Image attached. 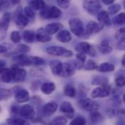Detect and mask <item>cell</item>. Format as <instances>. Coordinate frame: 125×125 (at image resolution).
Instances as JSON below:
<instances>
[{"label":"cell","instance_id":"6f0895ef","mask_svg":"<svg viewBox=\"0 0 125 125\" xmlns=\"http://www.w3.org/2000/svg\"><path fill=\"white\" fill-rule=\"evenodd\" d=\"M122 100H123V102L125 103V93L123 94V96H122Z\"/></svg>","mask_w":125,"mask_h":125},{"label":"cell","instance_id":"8992f818","mask_svg":"<svg viewBox=\"0 0 125 125\" xmlns=\"http://www.w3.org/2000/svg\"><path fill=\"white\" fill-rule=\"evenodd\" d=\"M12 73V80L15 82H21L25 80L26 76V71L21 68L18 65H15L11 68Z\"/></svg>","mask_w":125,"mask_h":125},{"label":"cell","instance_id":"ac0fdd59","mask_svg":"<svg viewBox=\"0 0 125 125\" xmlns=\"http://www.w3.org/2000/svg\"><path fill=\"white\" fill-rule=\"evenodd\" d=\"M75 73V67L73 65L68 63V62H65L62 63V69L61 76V77H69L71 76L74 74Z\"/></svg>","mask_w":125,"mask_h":125},{"label":"cell","instance_id":"bcb514c9","mask_svg":"<svg viewBox=\"0 0 125 125\" xmlns=\"http://www.w3.org/2000/svg\"><path fill=\"white\" fill-rule=\"evenodd\" d=\"M10 96V91L6 89H0V99H7Z\"/></svg>","mask_w":125,"mask_h":125},{"label":"cell","instance_id":"8fae6325","mask_svg":"<svg viewBox=\"0 0 125 125\" xmlns=\"http://www.w3.org/2000/svg\"><path fill=\"white\" fill-rule=\"evenodd\" d=\"M15 22L16 26L19 29H23L28 26L29 23V19L26 16L25 14H23L22 12L20 10V11H17Z\"/></svg>","mask_w":125,"mask_h":125},{"label":"cell","instance_id":"f6af8a7d","mask_svg":"<svg viewBox=\"0 0 125 125\" xmlns=\"http://www.w3.org/2000/svg\"><path fill=\"white\" fill-rule=\"evenodd\" d=\"M86 55H86L85 53H84V52H78V53H77L76 55V61H79V62L84 63V62L86 61V58H87Z\"/></svg>","mask_w":125,"mask_h":125},{"label":"cell","instance_id":"9a60e30c","mask_svg":"<svg viewBox=\"0 0 125 125\" xmlns=\"http://www.w3.org/2000/svg\"><path fill=\"white\" fill-rule=\"evenodd\" d=\"M97 19L103 26H109L111 24V21L109 14L105 10H102L97 14Z\"/></svg>","mask_w":125,"mask_h":125},{"label":"cell","instance_id":"7c38bea8","mask_svg":"<svg viewBox=\"0 0 125 125\" xmlns=\"http://www.w3.org/2000/svg\"><path fill=\"white\" fill-rule=\"evenodd\" d=\"M60 111L63 113L65 115V116L68 117V119H72L74 116V114H75L74 108L72 104L68 101L62 102L60 107Z\"/></svg>","mask_w":125,"mask_h":125},{"label":"cell","instance_id":"5bb4252c","mask_svg":"<svg viewBox=\"0 0 125 125\" xmlns=\"http://www.w3.org/2000/svg\"><path fill=\"white\" fill-rule=\"evenodd\" d=\"M15 99L19 103H26L30 100V94L26 90H19L15 94Z\"/></svg>","mask_w":125,"mask_h":125},{"label":"cell","instance_id":"c3c4849f","mask_svg":"<svg viewBox=\"0 0 125 125\" xmlns=\"http://www.w3.org/2000/svg\"><path fill=\"white\" fill-rule=\"evenodd\" d=\"M19 110H20V106L18 105H12L11 108V112L15 115L19 114Z\"/></svg>","mask_w":125,"mask_h":125},{"label":"cell","instance_id":"5b68a950","mask_svg":"<svg viewBox=\"0 0 125 125\" xmlns=\"http://www.w3.org/2000/svg\"><path fill=\"white\" fill-rule=\"evenodd\" d=\"M79 105L83 110L89 112L97 111V109L99 108V103L97 101L90 98H84L80 100L79 101Z\"/></svg>","mask_w":125,"mask_h":125},{"label":"cell","instance_id":"ffe728a7","mask_svg":"<svg viewBox=\"0 0 125 125\" xmlns=\"http://www.w3.org/2000/svg\"><path fill=\"white\" fill-rule=\"evenodd\" d=\"M97 50L99 52L103 55H107L111 52L112 51V47L110 44V42L108 39H103L98 45H97Z\"/></svg>","mask_w":125,"mask_h":125},{"label":"cell","instance_id":"1f68e13d","mask_svg":"<svg viewBox=\"0 0 125 125\" xmlns=\"http://www.w3.org/2000/svg\"><path fill=\"white\" fill-rule=\"evenodd\" d=\"M63 93L65 96L73 98L76 94V88L74 87V86H73L71 84H67L65 86V87L63 89Z\"/></svg>","mask_w":125,"mask_h":125},{"label":"cell","instance_id":"9c48e42d","mask_svg":"<svg viewBox=\"0 0 125 125\" xmlns=\"http://www.w3.org/2000/svg\"><path fill=\"white\" fill-rule=\"evenodd\" d=\"M35 111L29 104H25L20 107L19 116L26 119H32L35 116Z\"/></svg>","mask_w":125,"mask_h":125},{"label":"cell","instance_id":"7a4b0ae2","mask_svg":"<svg viewBox=\"0 0 125 125\" xmlns=\"http://www.w3.org/2000/svg\"><path fill=\"white\" fill-rule=\"evenodd\" d=\"M68 25L71 31L76 36L80 37L84 33L83 22L78 18H72L68 21Z\"/></svg>","mask_w":125,"mask_h":125},{"label":"cell","instance_id":"7dc6e473","mask_svg":"<svg viewBox=\"0 0 125 125\" xmlns=\"http://www.w3.org/2000/svg\"><path fill=\"white\" fill-rule=\"evenodd\" d=\"M116 49L119 50H125V39L119 41L116 46Z\"/></svg>","mask_w":125,"mask_h":125},{"label":"cell","instance_id":"e575fe53","mask_svg":"<svg viewBox=\"0 0 125 125\" xmlns=\"http://www.w3.org/2000/svg\"><path fill=\"white\" fill-rule=\"evenodd\" d=\"M68 123V121L65 117L62 116H58L55 117L51 122L50 123V125H66Z\"/></svg>","mask_w":125,"mask_h":125},{"label":"cell","instance_id":"484cf974","mask_svg":"<svg viewBox=\"0 0 125 125\" xmlns=\"http://www.w3.org/2000/svg\"><path fill=\"white\" fill-rule=\"evenodd\" d=\"M115 70V65L110 62H102L101 64L98 65L97 68V71L101 73H106V72H111Z\"/></svg>","mask_w":125,"mask_h":125},{"label":"cell","instance_id":"f546056e","mask_svg":"<svg viewBox=\"0 0 125 125\" xmlns=\"http://www.w3.org/2000/svg\"><path fill=\"white\" fill-rule=\"evenodd\" d=\"M6 122L9 125H29L28 122L18 117H10Z\"/></svg>","mask_w":125,"mask_h":125},{"label":"cell","instance_id":"91938a15","mask_svg":"<svg viewBox=\"0 0 125 125\" xmlns=\"http://www.w3.org/2000/svg\"><path fill=\"white\" fill-rule=\"evenodd\" d=\"M0 82H1V78H0Z\"/></svg>","mask_w":125,"mask_h":125},{"label":"cell","instance_id":"4316f807","mask_svg":"<svg viewBox=\"0 0 125 125\" xmlns=\"http://www.w3.org/2000/svg\"><path fill=\"white\" fill-rule=\"evenodd\" d=\"M22 39L28 44H31L36 40V33L31 30H26L22 33Z\"/></svg>","mask_w":125,"mask_h":125},{"label":"cell","instance_id":"b9f144b4","mask_svg":"<svg viewBox=\"0 0 125 125\" xmlns=\"http://www.w3.org/2000/svg\"><path fill=\"white\" fill-rule=\"evenodd\" d=\"M115 84L119 87H123L125 86V76H118L115 78Z\"/></svg>","mask_w":125,"mask_h":125},{"label":"cell","instance_id":"ee69618b","mask_svg":"<svg viewBox=\"0 0 125 125\" xmlns=\"http://www.w3.org/2000/svg\"><path fill=\"white\" fill-rule=\"evenodd\" d=\"M71 0H56L58 6L62 9H67L71 4Z\"/></svg>","mask_w":125,"mask_h":125},{"label":"cell","instance_id":"681fc988","mask_svg":"<svg viewBox=\"0 0 125 125\" xmlns=\"http://www.w3.org/2000/svg\"><path fill=\"white\" fill-rule=\"evenodd\" d=\"M115 125H125V119L122 118V117L119 118V119L116 121Z\"/></svg>","mask_w":125,"mask_h":125},{"label":"cell","instance_id":"d6a6232c","mask_svg":"<svg viewBox=\"0 0 125 125\" xmlns=\"http://www.w3.org/2000/svg\"><path fill=\"white\" fill-rule=\"evenodd\" d=\"M112 23L116 26L125 25V12H121L112 19Z\"/></svg>","mask_w":125,"mask_h":125},{"label":"cell","instance_id":"d590c367","mask_svg":"<svg viewBox=\"0 0 125 125\" xmlns=\"http://www.w3.org/2000/svg\"><path fill=\"white\" fill-rule=\"evenodd\" d=\"M22 39V34L21 33V32L18 31H13L11 32L10 33V40L15 43V44H18L19 42H21Z\"/></svg>","mask_w":125,"mask_h":125},{"label":"cell","instance_id":"f907efd6","mask_svg":"<svg viewBox=\"0 0 125 125\" xmlns=\"http://www.w3.org/2000/svg\"><path fill=\"white\" fill-rule=\"evenodd\" d=\"M102 1L105 5H111L115 1V0H102Z\"/></svg>","mask_w":125,"mask_h":125},{"label":"cell","instance_id":"816d5d0a","mask_svg":"<svg viewBox=\"0 0 125 125\" xmlns=\"http://www.w3.org/2000/svg\"><path fill=\"white\" fill-rule=\"evenodd\" d=\"M19 2H20L19 0H7V3H8V4H11L12 5L18 4Z\"/></svg>","mask_w":125,"mask_h":125},{"label":"cell","instance_id":"f35d334b","mask_svg":"<svg viewBox=\"0 0 125 125\" xmlns=\"http://www.w3.org/2000/svg\"><path fill=\"white\" fill-rule=\"evenodd\" d=\"M114 37L118 42L125 39V26L118 29L115 33Z\"/></svg>","mask_w":125,"mask_h":125},{"label":"cell","instance_id":"74e56055","mask_svg":"<svg viewBox=\"0 0 125 125\" xmlns=\"http://www.w3.org/2000/svg\"><path fill=\"white\" fill-rule=\"evenodd\" d=\"M31 65H43L45 64V61L38 56H29Z\"/></svg>","mask_w":125,"mask_h":125},{"label":"cell","instance_id":"9f6ffc18","mask_svg":"<svg viewBox=\"0 0 125 125\" xmlns=\"http://www.w3.org/2000/svg\"><path fill=\"white\" fill-rule=\"evenodd\" d=\"M122 65L125 68V55L123 56V58H122Z\"/></svg>","mask_w":125,"mask_h":125},{"label":"cell","instance_id":"52a82bcc","mask_svg":"<svg viewBox=\"0 0 125 125\" xmlns=\"http://www.w3.org/2000/svg\"><path fill=\"white\" fill-rule=\"evenodd\" d=\"M76 50L77 52H84L91 57H94L96 55V51L93 46L87 42H82L79 43L76 47Z\"/></svg>","mask_w":125,"mask_h":125},{"label":"cell","instance_id":"8d00e7d4","mask_svg":"<svg viewBox=\"0 0 125 125\" xmlns=\"http://www.w3.org/2000/svg\"><path fill=\"white\" fill-rule=\"evenodd\" d=\"M121 8L122 7L119 4H112L108 8V13L111 15H114L121 10Z\"/></svg>","mask_w":125,"mask_h":125},{"label":"cell","instance_id":"f1b7e54d","mask_svg":"<svg viewBox=\"0 0 125 125\" xmlns=\"http://www.w3.org/2000/svg\"><path fill=\"white\" fill-rule=\"evenodd\" d=\"M30 7L34 10H42L46 7V3L44 0H31Z\"/></svg>","mask_w":125,"mask_h":125},{"label":"cell","instance_id":"db71d44e","mask_svg":"<svg viewBox=\"0 0 125 125\" xmlns=\"http://www.w3.org/2000/svg\"><path fill=\"white\" fill-rule=\"evenodd\" d=\"M5 65H6V62H5V61L0 60V71H1L3 68H5Z\"/></svg>","mask_w":125,"mask_h":125},{"label":"cell","instance_id":"4fadbf2b","mask_svg":"<svg viewBox=\"0 0 125 125\" xmlns=\"http://www.w3.org/2000/svg\"><path fill=\"white\" fill-rule=\"evenodd\" d=\"M36 40L42 43H46L52 40V36L46 31L44 28H40L36 33Z\"/></svg>","mask_w":125,"mask_h":125},{"label":"cell","instance_id":"83f0119b","mask_svg":"<svg viewBox=\"0 0 125 125\" xmlns=\"http://www.w3.org/2000/svg\"><path fill=\"white\" fill-rule=\"evenodd\" d=\"M55 90V84L53 82H46L41 86V91L44 94H50Z\"/></svg>","mask_w":125,"mask_h":125},{"label":"cell","instance_id":"44dd1931","mask_svg":"<svg viewBox=\"0 0 125 125\" xmlns=\"http://www.w3.org/2000/svg\"><path fill=\"white\" fill-rule=\"evenodd\" d=\"M11 21V15L10 12H5L0 20V30L5 33L8 30Z\"/></svg>","mask_w":125,"mask_h":125},{"label":"cell","instance_id":"7402d4cb","mask_svg":"<svg viewBox=\"0 0 125 125\" xmlns=\"http://www.w3.org/2000/svg\"><path fill=\"white\" fill-rule=\"evenodd\" d=\"M0 78L1 81L4 83H10L12 80V73L11 68H4L0 71Z\"/></svg>","mask_w":125,"mask_h":125},{"label":"cell","instance_id":"7bdbcfd3","mask_svg":"<svg viewBox=\"0 0 125 125\" xmlns=\"http://www.w3.org/2000/svg\"><path fill=\"white\" fill-rule=\"evenodd\" d=\"M17 50L18 52H21V54H24L26 52H28L30 51V47L26 45V44H19L17 47Z\"/></svg>","mask_w":125,"mask_h":125},{"label":"cell","instance_id":"6da1fadb","mask_svg":"<svg viewBox=\"0 0 125 125\" xmlns=\"http://www.w3.org/2000/svg\"><path fill=\"white\" fill-rule=\"evenodd\" d=\"M39 15L42 18L46 20L56 19L59 18L62 15V11L55 6H52L50 7H45L40 11Z\"/></svg>","mask_w":125,"mask_h":125},{"label":"cell","instance_id":"60d3db41","mask_svg":"<svg viewBox=\"0 0 125 125\" xmlns=\"http://www.w3.org/2000/svg\"><path fill=\"white\" fill-rule=\"evenodd\" d=\"M24 14L26 15V16L29 19H33L35 17V12L34 10L30 6H26L24 8Z\"/></svg>","mask_w":125,"mask_h":125},{"label":"cell","instance_id":"cb8c5ba5","mask_svg":"<svg viewBox=\"0 0 125 125\" xmlns=\"http://www.w3.org/2000/svg\"><path fill=\"white\" fill-rule=\"evenodd\" d=\"M57 39L62 43H68L71 41L72 39V36L71 33L67 30H62L58 32L57 34Z\"/></svg>","mask_w":125,"mask_h":125},{"label":"cell","instance_id":"277c9868","mask_svg":"<svg viewBox=\"0 0 125 125\" xmlns=\"http://www.w3.org/2000/svg\"><path fill=\"white\" fill-rule=\"evenodd\" d=\"M82 5L83 8L92 15H97L101 9V4L99 0H84Z\"/></svg>","mask_w":125,"mask_h":125},{"label":"cell","instance_id":"ba28073f","mask_svg":"<svg viewBox=\"0 0 125 125\" xmlns=\"http://www.w3.org/2000/svg\"><path fill=\"white\" fill-rule=\"evenodd\" d=\"M111 93L110 85H106L104 87H97L91 93V97L93 98H103L109 96Z\"/></svg>","mask_w":125,"mask_h":125},{"label":"cell","instance_id":"e0dca14e","mask_svg":"<svg viewBox=\"0 0 125 125\" xmlns=\"http://www.w3.org/2000/svg\"><path fill=\"white\" fill-rule=\"evenodd\" d=\"M12 61H14L17 65L21 66H28L31 65L29 57L26 56L24 54H20L14 56L12 58Z\"/></svg>","mask_w":125,"mask_h":125},{"label":"cell","instance_id":"4dcf8cb0","mask_svg":"<svg viewBox=\"0 0 125 125\" xmlns=\"http://www.w3.org/2000/svg\"><path fill=\"white\" fill-rule=\"evenodd\" d=\"M90 119L92 123H93L94 125L97 124H100L103 121V117L101 115L100 113H99L97 111L90 112Z\"/></svg>","mask_w":125,"mask_h":125},{"label":"cell","instance_id":"680465c9","mask_svg":"<svg viewBox=\"0 0 125 125\" xmlns=\"http://www.w3.org/2000/svg\"><path fill=\"white\" fill-rule=\"evenodd\" d=\"M123 4H124V7H125V0H124V1H123Z\"/></svg>","mask_w":125,"mask_h":125},{"label":"cell","instance_id":"d6986e66","mask_svg":"<svg viewBox=\"0 0 125 125\" xmlns=\"http://www.w3.org/2000/svg\"><path fill=\"white\" fill-rule=\"evenodd\" d=\"M49 66L51 69L52 73L55 76H60L62 69V63L59 61L53 60L49 62Z\"/></svg>","mask_w":125,"mask_h":125},{"label":"cell","instance_id":"11a10c76","mask_svg":"<svg viewBox=\"0 0 125 125\" xmlns=\"http://www.w3.org/2000/svg\"><path fill=\"white\" fill-rule=\"evenodd\" d=\"M4 4V0H0V11L2 10Z\"/></svg>","mask_w":125,"mask_h":125},{"label":"cell","instance_id":"3957f363","mask_svg":"<svg viewBox=\"0 0 125 125\" xmlns=\"http://www.w3.org/2000/svg\"><path fill=\"white\" fill-rule=\"evenodd\" d=\"M46 52L47 54L53 56L64 57V58H70L73 55L72 51L67 50L62 47L59 46H51L46 49Z\"/></svg>","mask_w":125,"mask_h":125},{"label":"cell","instance_id":"603a6c76","mask_svg":"<svg viewBox=\"0 0 125 125\" xmlns=\"http://www.w3.org/2000/svg\"><path fill=\"white\" fill-rule=\"evenodd\" d=\"M92 84L94 85V86L104 87V86L108 85V81L106 77L100 76V75H97V76H94L93 77Z\"/></svg>","mask_w":125,"mask_h":125},{"label":"cell","instance_id":"d4e9b609","mask_svg":"<svg viewBox=\"0 0 125 125\" xmlns=\"http://www.w3.org/2000/svg\"><path fill=\"white\" fill-rule=\"evenodd\" d=\"M62 28V25L61 23H52L47 24L44 29L49 34H50L52 36V35L56 33L57 32H58Z\"/></svg>","mask_w":125,"mask_h":125},{"label":"cell","instance_id":"30bf717a","mask_svg":"<svg viewBox=\"0 0 125 125\" xmlns=\"http://www.w3.org/2000/svg\"><path fill=\"white\" fill-rule=\"evenodd\" d=\"M103 27L104 26L101 23L95 22L94 21H90L87 23L84 32L87 36H92L102 31L103 29Z\"/></svg>","mask_w":125,"mask_h":125},{"label":"cell","instance_id":"2e32d148","mask_svg":"<svg viewBox=\"0 0 125 125\" xmlns=\"http://www.w3.org/2000/svg\"><path fill=\"white\" fill-rule=\"evenodd\" d=\"M58 109V104L55 102H49L43 107L42 112L43 114L46 116H50L54 114Z\"/></svg>","mask_w":125,"mask_h":125},{"label":"cell","instance_id":"836d02e7","mask_svg":"<svg viewBox=\"0 0 125 125\" xmlns=\"http://www.w3.org/2000/svg\"><path fill=\"white\" fill-rule=\"evenodd\" d=\"M98 65L96 63L95 61H94L93 60L90 59L87 61L84 62L83 64V68L86 71H94V70H97Z\"/></svg>","mask_w":125,"mask_h":125},{"label":"cell","instance_id":"ab89813d","mask_svg":"<svg viewBox=\"0 0 125 125\" xmlns=\"http://www.w3.org/2000/svg\"><path fill=\"white\" fill-rule=\"evenodd\" d=\"M87 122L84 117L82 116H77L74 118L71 122L69 125H86Z\"/></svg>","mask_w":125,"mask_h":125},{"label":"cell","instance_id":"f5cc1de1","mask_svg":"<svg viewBox=\"0 0 125 125\" xmlns=\"http://www.w3.org/2000/svg\"><path fill=\"white\" fill-rule=\"evenodd\" d=\"M7 51V48L4 45H0V54L4 53Z\"/></svg>","mask_w":125,"mask_h":125}]
</instances>
